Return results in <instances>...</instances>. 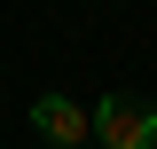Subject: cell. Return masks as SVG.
<instances>
[{
	"instance_id": "cell-1",
	"label": "cell",
	"mask_w": 157,
	"mask_h": 149,
	"mask_svg": "<svg viewBox=\"0 0 157 149\" xmlns=\"http://www.w3.org/2000/svg\"><path fill=\"white\" fill-rule=\"evenodd\" d=\"M94 141L102 149H157V102L149 94H102L94 102Z\"/></svg>"
},
{
	"instance_id": "cell-2",
	"label": "cell",
	"mask_w": 157,
	"mask_h": 149,
	"mask_svg": "<svg viewBox=\"0 0 157 149\" xmlns=\"http://www.w3.org/2000/svg\"><path fill=\"white\" fill-rule=\"evenodd\" d=\"M32 133L55 141V149H86V141H94V110H78L71 94H39V102H32Z\"/></svg>"
}]
</instances>
